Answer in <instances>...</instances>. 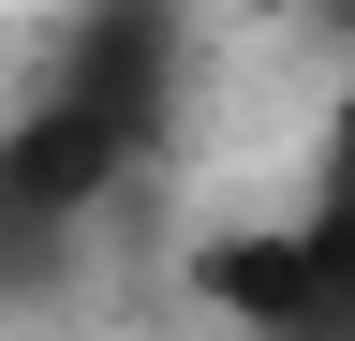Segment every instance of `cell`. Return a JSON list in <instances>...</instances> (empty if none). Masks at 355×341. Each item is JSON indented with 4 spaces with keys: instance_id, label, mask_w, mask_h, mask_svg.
<instances>
[{
    "instance_id": "6da1fadb",
    "label": "cell",
    "mask_w": 355,
    "mask_h": 341,
    "mask_svg": "<svg viewBox=\"0 0 355 341\" xmlns=\"http://www.w3.org/2000/svg\"><path fill=\"white\" fill-rule=\"evenodd\" d=\"M193 282H207L252 341H355V193L326 178L311 208H266L252 238H207Z\"/></svg>"
},
{
    "instance_id": "7a4b0ae2",
    "label": "cell",
    "mask_w": 355,
    "mask_h": 341,
    "mask_svg": "<svg viewBox=\"0 0 355 341\" xmlns=\"http://www.w3.org/2000/svg\"><path fill=\"white\" fill-rule=\"evenodd\" d=\"M326 178L355 193V74H340V104H326Z\"/></svg>"
},
{
    "instance_id": "3957f363",
    "label": "cell",
    "mask_w": 355,
    "mask_h": 341,
    "mask_svg": "<svg viewBox=\"0 0 355 341\" xmlns=\"http://www.w3.org/2000/svg\"><path fill=\"white\" fill-rule=\"evenodd\" d=\"M296 15H311V30H326V45H355V0H296Z\"/></svg>"
}]
</instances>
